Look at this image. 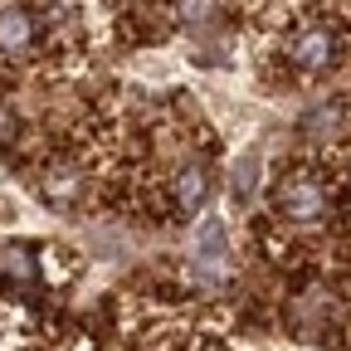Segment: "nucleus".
<instances>
[{"instance_id":"nucleus-4","label":"nucleus","mask_w":351,"mask_h":351,"mask_svg":"<svg viewBox=\"0 0 351 351\" xmlns=\"http://www.w3.org/2000/svg\"><path fill=\"white\" fill-rule=\"evenodd\" d=\"M298 137L307 147H341V142H351V108L346 103H317V108H307L302 122H298Z\"/></svg>"},{"instance_id":"nucleus-6","label":"nucleus","mask_w":351,"mask_h":351,"mask_svg":"<svg viewBox=\"0 0 351 351\" xmlns=\"http://www.w3.org/2000/svg\"><path fill=\"white\" fill-rule=\"evenodd\" d=\"M195 274H200V283H219L230 274V239H225V225L210 215L205 225H200V234H195Z\"/></svg>"},{"instance_id":"nucleus-7","label":"nucleus","mask_w":351,"mask_h":351,"mask_svg":"<svg viewBox=\"0 0 351 351\" xmlns=\"http://www.w3.org/2000/svg\"><path fill=\"white\" fill-rule=\"evenodd\" d=\"M44 200H49L54 210H73L83 195H88V181H83V171L73 161H54L49 171H44V181H39Z\"/></svg>"},{"instance_id":"nucleus-3","label":"nucleus","mask_w":351,"mask_h":351,"mask_svg":"<svg viewBox=\"0 0 351 351\" xmlns=\"http://www.w3.org/2000/svg\"><path fill=\"white\" fill-rule=\"evenodd\" d=\"M166 200L176 215H200L210 200V166L200 156H181L166 176Z\"/></svg>"},{"instance_id":"nucleus-2","label":"nucleus","mask_w":351,"mask_h":351,"mask_svg":"<svg viewBox=\"0 0 351 351\" xmlns=\"http://www.w3.org/2000/svg\"><path fill=\"white\" fill-rule=\"evenodd\" d=\"M283 54H288V64L298 73H327L341 59V29L332 20H302Z\"/></svg>"},{"instance_id":"nucleus-5","label":"nucleus","mask_w":351,"mask_h":351,"mask_svg":"<svg viewBox=\"0 0 351 351\" xmlns=\"http://www.w3.org/2000/svg\"><path fill=\"white\" fill-rule=\"evenodd\" d=\"M39 44V15L20 0L0 5V59H25Z\"/></svg>"},{"instance_id":"nucleus-1","label":"nucleus","mask_w":351,"mask_h":351,"mask_svg":"<svg viewBox=\"0 0 351 351\" xmlns=\"http://www.w3.org/2000/svg\"><path fill=\"white\" fill-rule=\"evenodd\" d=\"M332 210V176L322 166H288L274 181V215L288 230H313Z\"/></svg>"},{"instance_id":"nucleus-8","label":"nucleus","mask_w":351,"mask_h":351,"mask_svg":"<svg viewBox=\"0 0 351 351\" xmlns=\"http://www.w3.org/2000/svg\"><path fill=\"white\" fill-rule=\"evenodd\" d=\"M219 0H176V20H181V29H210L219 20Z\"/></svg>"}]
</instances>
